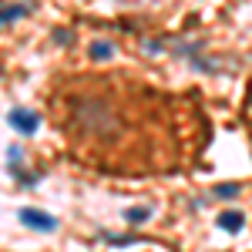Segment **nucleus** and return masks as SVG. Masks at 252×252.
Here are the masks:
<instances>
[{
    "label": "nucleus",
    "instance_id": "obj_9",
    "mask_svg": "<svg viewBox=\"0 0 252 252\" xmlns=\"http://www.w3.org/2000/svg\"><path fill=\"white\" fill-rule=\"evenodd\" d=\"M215 195H219V198H235V195H239V185H219Z\"/></svg>",
    "mask_w": 252,
    "mask_h": 252
},
{
    "label": "nucleus",
    "instance_id": "obj_8",
    "mask_svg": "<svg viewBox=\"0 0 252 252\" xmlns=\"http://www.w3.org/2000/svg\"><path fill=\"white\" fill-rule=\"evenodd\" d=\"M7 161H10L14 168H17V161L24 165V148H20V145H10V148H7Z\"/></svg>",
    "mask_w": 252,
    "mask_h": 252
},
{
    "label": "nucleus",
    "instance_id": "obj_3",
    "mask_svg": "<svg viewBox=\"0 0 252 252\" xmlns=\"http://www.w3.org/2000/svg\"><path fill=\"white\" fill-rule=\"evenodd\" d=\"M7 125L20 131V135H34L40 125V115L37 111H31V108H10V115H7Z\"/></svg>",
    "mask_w": 252,
    "mask_h": 252
},
{
    "label": "nucleus",
    "instance_id": "obj_10",
    "mask_svg": "<svg viewBox=\"0 0 252 252\" xmlns=\"http://www.w3.org/2000/svg\"><path fill=\"white\" fill-rule=\"evenodd\" d=\"M54 40H58V44H71V31L58 27V31H54Z\"/></svg>",
    "mask_w": 252,
    "mask_h": 252
},
{
    "label": "nucleus",
    "instance_id": "obj_2",
    "mask_svg": "<svg viewBox=\"0 0 252 252\" xmlns=\"http://www.w3.org/2000/svg\"><path fill=\"white\" fill-rule=\"evenodd\" d=\"M17 219H20V225H27V229H34V232H54L61 225L54 215L40 212V209H20Z\"/></svg>",
    "mask_w": 252,
    "mask_h": 252
},
{
    "label": "nucleus",
    "instance_id": "obj_6",
    "mask_svg": "<svg viewBox=\"0 0 252 252\" xmlns=\"http://www.w3.org/2000/svg\"><path fill=\"white\" fill-rule=\"evenodd\" d=\"M88 54H91V61H111L115 58V47H111L108 40H94V44L88 47Z\"/></svg>",
    "mask_w": 252,
    "mask_h": 252
},
{
    "label": "nucleus",
    "instance_id": "obj_4",
    "mask_svg": "<svg viewBox=\"0 0 252 252\" xmlns=\"http://www.w3.org/2000/svg\"><path fill=\"white\" fill-rule=\"evenodd\" d=\"M246 225V215L239 212V209H225V212L219 215V229H225V232H239Z\"/></svg>",
    "mask_w": 252,
    "mask_h": 252
},
{
    "label": "nucleus",
    "instance_id": "obj_5",
    "mask_svg": "<svg viewBox=\"0 0 252 252\" xmlns=\"http://www.w3.org/2000/svg\"><path fill=\"white\" fill-rule=\"evenodd\" d=\"M27 10H31V3H3V7H0V24H14V20H20Z\"/></svg>",
    "mask_w": 252,
    "mask_h": 252
},
{
    "label": "nucleus",
    "instance_id": "obj_7",
    "mask_svg": "<svg viewBox=\"0 0 252 252\" xmlns=\"http://www.w3.org/2000/svg\"><path fill=\"white\" fill-rule=\"evenodd\" d=\"M125 219H128V222H145V219H152V209H128Z\"/></svg>",
    "mask_w": 252,
    "mask_h": 252
},
{
    "label": "nucleus",
    "instance_id": "obj_1",
    "mask_svg": "<svg viewBox=\"0 0 252 252\" xmlns=\"http://www.w3.org/2000/svg\"><path fill=\"white\" fill-rule=\"evenodd\" d=\"M74 121H78L81 131H88V135H94V138H115L121 131V121H118L115 108L108 101H101V97H84V101H78Z\"/></svg>",
    "mask_w": 252,
    "mask_h": 252
}]
</instances>
